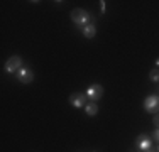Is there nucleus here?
<instances>
[{
	"mask_svg": "<svg viewBox=\"0 0 159 152\" xmlns=\"http://www.w3.org/2000/svg\"><path fill=\"white\" fill-rule=\"evenodd\" d=\"M144 108H146V112H151V113L159 112V96H156V95L147 96L146 101H144Z\"/></svg>",
	"mask_w": 159,
	"mask_h": 152,
	"instance_id": "f03ea898",
	"label": "nucleus"
},
{
	"mask_svg": "<svg viewBox=\"0 0 159 152\" xmlns=\"http://www.w3.org/2000/svg\"><path fill=\"white\" fill-rule=\"evenodd\" d=\"M151 147H152V140H151L149 135L146 134H141L137 137V149L146 152V150H151Z\"/></svg>",
	"mask_w": 159,
	"mask_h": 152,
	"instance_id": "7ed1b4c3",
	"label": "nucleus"
},
{
	"mask_svg": "<svg viewBox=\"0 0 159 152\" xmlns=\"http://www.w3.org/2000/svg\"><path fill=\"white\" fill-rule=\"evenodd\" d=\"M86 95H81V93H73L70 96V103L73 106H76V108H81V106H85L86 103Z\"/></svg>",
	"mask_w": 159,
	"mask_h": 152,
	"instance_id": "0eeeda50",
	"label": "nucleus"
},
{
	"mask_svg": "<svg viewBox=\"0 0 159 152\" xmlns=\"http://www.w3.org/2000/svg\"><path fill=\"white\" fill-rule=\"evenodd\" d=\"M157 152H159V147H157Z\"/></svg>",
	"mask_w": 159,
	"mask_h": 152,
	"instance_id": "2eb2a0df",
	"label": "nucleus"
},
{
	"mask_svg": "<svg viewBox=\"0 0 159 152\" xmlns=\"http://www.w3.org/2000/svg\"><path fill=\"white\" fill-rule=\"evenodd\" d=\"M95 34H97V27H95V24H86L85 27H83V36L88 37V39L95 37Z\"/></svg>",
	"mask_w": 159,
	"mask_h": 152,
	"instance_id": "6e6552de",
	"label": "nucleus"
},
{
	"mask_svg": "<svg viewBox=\"0 0 159 152\" xmlns=\"http://www.w3.org/2000/svg\"><path fill=\"white\" fill-rule=\"evenodd\" d=\"M20 64H22L20 58H19V56H12V58L5 63V71L7 73H17V71L20 69Z\"/></svg>",
	"mask_w": 159,
	"mask_h": 152,
	"instance_id": "20e7f679",
	"label": "nucleus"
},
{
	"mask_svg": "<svg viewBox=\"0 0 159 152\" xmlns=\"http://www.w3.org/2000/svg\"><path fill=\"white\" fill-rule=\"evenodd\" d=\"M98 113V106L95 103H90V105H86V115L88 117H95Z\"/></svg>",
	"mask_w": 159,
	"mask_h": 152,
	"instance_id": "1a4fd4ad",
	"label": "nucleus"
},
{
	"mask_svg": "<svg viewBox=\"0 0 159 152\" xmlns=\"http://www.w3.org/2000/svg\"><path fill=\"white\" fill-rule=\"evenodd\" d=\"M154 125H157V128H159V115L154 117Z\"/></svg>",
	"mask_w": 159,
	"mask_h": 152,
	"instance_id": "f8f14e48",
	"label": "nucleus"
},
{
	"mask_svg": "<svg viewBox=\"0 0 159 152\" xmlns=\"http://www.w3.org/2000/svg\"><path fill=\"white\" fill-rule=\"evenodd\" d=\"M156 64H157V66H159V59H157V61H156Z\"/></svg>",
	"mask_w": 159,
	"mask_h": 152,
	"instance_id": "ddd939ff",
	"label": "nucleus"
},
{
	"mask_svg": "<svg viewBox=\"0 0 159 152\" xmlns=\"http://www.w3.org/2000/svg\"><path fill=\"white\" fill-rule=\"evenodd\" d=\"M149 78H151V81H154V83H159V69H152V71H151Z\"/></svg>",
	"mask_w": 159,
	"mask_h": 152,
	"instance_id": "9d476101",
	"label": "nucleus"
},
{
	"mask_svg": "<svg viewBox=\"0 0 159 152\" xmlns=\"http://www.w3.org/2000/svg\"><path fill=\"white\" fill-rule=\"evenodd\" d=\"M146 152H154V150H146Z\"/></svg>",
	"mask_w": 159,
	"mask_h": 152,
	"instance_id": "4468645a",
	"label": "nucleus"
},
{
	"mask_svg": "<svg viewBox=\"0 0 159 152\" xmlns=\"http://www.w3.org/2000/svg\"><path fill=\"white\" fill-rule=\"evenodd\" d=\"M152 137H154V139H156L157 142H159V128H156V130H154V134H152Z\"/></svg>",
	"mask_w": 159,
	"mask_h": 152,
	"instance_id": "9b49d317",
	"label": "nucleus"
},
{
	"mask_svg": "<svg viewBox=\"0 0 159 152\" xmlns=\"http://www.w3.org/2000/svg\"><path fill=\"white\" fill-rule=\"evenodd\" d=\"M71 20L75 22V24L78 25V27H85L86 24H93V19H92V15H90L86 10H83V9H75V10H71Z\"/></svg>",
	"mask_w": 159,
	"mask_h": 152,
	"instance_id": "f257e3e1",
	"label": "nucleus"
},
{
	"mask_svg": "<svg viewBox=\"0 0 159 152\" xmlns=\"http://www.w3.org/2000/svg\"><path fill=\"white\" fill-rule=\"evenodd\" d=\"M102 95H103V88H102L100 85H92L88 90H86V96L90 98V100H98V98H102Z\"/></svg>",
	"mask_w": 159,
	"mask_h": 152,
	"instance_id": "423d86ee",
	"label": "nucleus"
},
{
	"mask_svg": "<svg viewBox=\"0 0 159 152\" xmlns=\"http://www.w3.org/2000/svg\"><path fill=\"white\" fill-rule=\"evenodd\" d=\"M32 78H34V74H32V71L29 69V68H20V69L17 71V79L20 83H31L32 81Z\"/></svg>",
	"mask_w": 159,
	"mask_h": 152,
	"instance_id": "39448f33",
	"label": "nucleus"
}]
</instances>
